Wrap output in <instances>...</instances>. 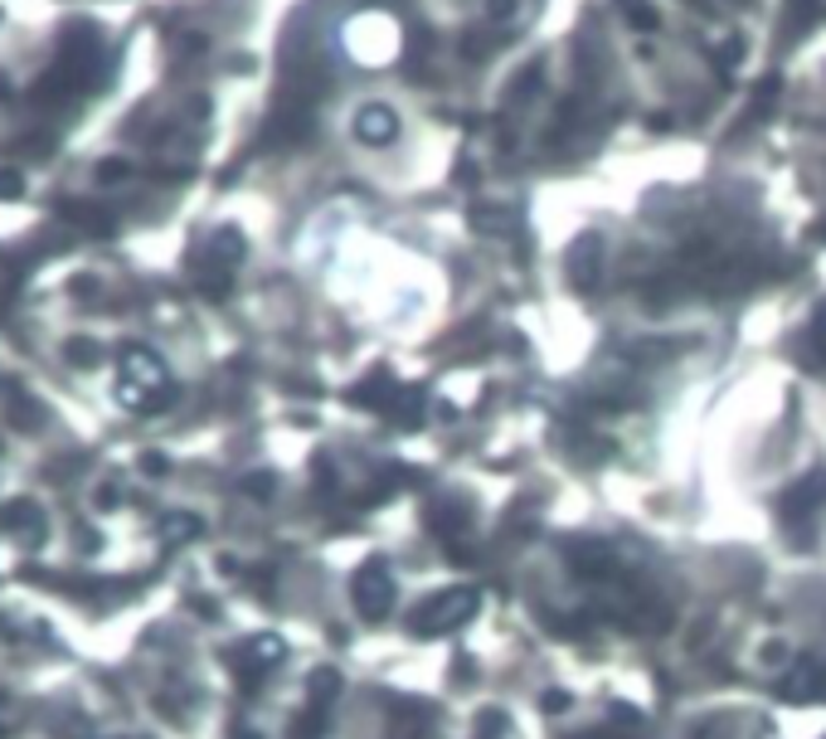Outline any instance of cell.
<instances>
[{
    "instance_id": "9c48e42d",
    "label": "cell",
    "mask_w": 826,
    "mask_h": 739,
    "mask_svg": "<svg viewBox=\"0 0 826 739\" xmlns=\"http://www.w3.org/2000/svg\"><path fill=\"white\" fill-rule=\"evenodd\" d=\"M195 535H200V516H190V511L166 516V525H161V540H166V545H185V540H195Z\"/></svg>"
},
{
    "instance_id": "e0dca14e",
    "label": "cell",
    "mask_w": 826,
    "mask_h": 739,
    "mask_svg": "<svg viewBox=\"0 0 826 739\" xmlns=\"http://www.w3.org/2000/svg\"><path fill=\"white\" fill-rule=\"evenodd\" d=\"M15 424H20V428H34V424H40V414H34V404H15Z\"/></svg>"
},
{
    "instance_id": "5bb4252c",
    "label": "cell",
    "mask_w": 826,
    "mask_h": 739,
    "mask_svg": "<svg viewBox=\"0 0 826 739\" xmlns=\"http://www.w3.org/2000/svg\"><path fill=\"white\" fill-rule=\"evenodd\" d=\"M243 491H249V497H258V501H268V497H273V477H268V472H253L249 482H243Z\"/></svg>"
},
{
    "instance_id": "5b68a950",
    "label": "cell",
    "mask_w": 826,
    "mask_h": 739,
    "mask_svg": "<svg viewBox=\"0 0 826 739\" xmlns=\"http://www.w3.org/2000/svg\"><path fill=\"white\" fill-rule=\"evenodd\" d=\"M355 137H360L365 146H389L394 137H399V113L385 103H365L360 113H355Z\"/></svg>"
},
{
    "instance_id": "ac0fdd59",
    "label": "cell",
    "mask_w": 826,
    "mask_h": 739,
    "mask_svg": "<svg viewBox=\"0 0 826 739\" xmlns=\"http://www.w3.org/2000/svg\"><path fill=\"white\" fill-rule=\"evenodd\" d=\"M812 336H817V346H822V355H826V306L817 316H812Z\"/></svg>"
},
{
    "instance_id": "6da1fadb",
    "label": "cell",
    "mask_w": 826,
    "mask_h": 739,
    "mask_svg": "<svg viewBox=\"0 0 826 739\" xmlns=\"http://www.w3.org/2000/svg\"><path fill=\"white\" fill-rule=\"evenodd\" d=\"M170 375L151 351H127L122 355V379H117V399L137 414H156L161 404H170Z\"/></svg>"
},
{
    "instance_id": "d6986e66",
    "label": "cell",
    "mask_w": 826,
    "mask_h": 739,
    "mask_svg": "<svg viewBox=\"0 0 826 739\" xmlns=\"http://www.w3.org/2000/svg\"><path fill=\"white\" fill-rule=\"evenodd\" d=\"M491 15H496V20H511V15H515V0H491Z\"/></svg>"
},
{
    "instance_id": "ba28073f",
    "label": "cell",
    "mask_w": 826,
    "mask_h": 739,
    "mask_svg": "<svg viewBox=\"0 0 826 739\" xmlns=\"http://www.w3.org/2000/svg\"><path fill=\"white\" fill-rule=\"evenodd\" d=\"M822 497H826V477L817 472V477H807V482H797L793 491H787V497H783V511H787V516H807Z\"/></svg>"
},
{
    "instance_id": "2e32d148",
    "label": "cell",
    "mask_w": 826,
    "mask_h": 739,
    "mask_svg": "<svg viewBox=\"0 0 826 739\" xmlns=\"http://www.w3.org/2000/svg\"><path fill=\"white\" fill-rule=\"evenodd\" d=\"M20 195V176H10V170H0V200H15Z\"/></svg>"
},
{
    "instance_id": "30bf717a",
    "label": "cell",
    "mask_w": 826,
    "mask_h": 739,
    "mask_svg": "<svg viewBox=\"0 0 826 739\" xmlns=\"http://www.w3.org/2000/svg\"><path fill=\"white\" fill-rule=\"evenodd\" d=\"M306 696H312L316 716H322V710L331 706V700H336V696H341V676H336V672H331V667H322V672H316V676H312V686H306Z\"/></svg>"
},
{
    "instance_id": "8992f818",
    "label": "cell",
    "mask_w": 826,
    "mask_h": 739,
    "mask_svg": "<svg viewBox=\"0 0 826 739\" xmlns=\"http://www.w3.org/2000/svg\"><path fill=\"white\" fill-rule=\"evenodd\" d=\"M826 676L812 667V662H797L793 672H783L778 676V686H773V691H778L783 700H793V706H803V700H817V696H826Z\"/></svg>"
},
{
    "instance_id": "7a4b0ae2",
    "label": "cell",
    "mask_w": 826,
    "mask_h": 739,
    "mask_svg": "<svg viewBox=\"0 0 826 739\" xmlns=\"http://www.w3.org/2000/svg\"><path fill=\"white\" fill-rule=\"evenodd\" d=\"M477 608H482V594H477V589H467V584H458V589H442V594L428 599L424 608L409 618V627H414L418 637H442V633H458L462 623H472Z\"/></svg>"
},
{
    "instance_id": "7c38bea8",
    "label": "cell",
    "mask_w": 826,
    "mask_h": 739,
    "mask_svg": "<svg viewBox=\"0 0 826 739\" xmlns=\"http://www.w3.org/2000/svg\"><path fill=\"white\" fill-rule=\"evenodd\" d=\"M540 83H545V64H525L521 79L511 83V97H515V103H530V93H535Z\"/></svg>"
},
{
    "instance_id": "52a82bcc",
    "label": "cell",
    "mask_w": 826,
    "mask_h": 739,
    "mask_svg": "<svg viewBox=\"0 0 826 739\" xmlns=\"http://www.w3.org/2000/svg\"><path fill=\"white\" fill-rule=\"evenodd\" d=\"M598 268H603V239L588 233V239H578L569 249V282L578 292H588L598 282Z\"/></svg>"
},
{
    "instance_id": "4fadbf2b",
    "label": "cell",
    "mask_w": 826,
    "mask_h": 739,
    "mask_svg": "<svg viewBox=\"0 0 826 739\" xmlns=\"http://www.w3.org/2000/svg\"><path fill=\"white\" fill-rule=\"evenodd\" d=\"M127 162H117V156H113V162H103V166H97V180H103V185H122V180H127Z\"/></svg>"
},
{
    "instance_id": "3957f363",
    "label": "cell",
    "mask_w": 826,
    "mask_h": 739,
    "mask_svg": "<svg viewBox=\"0 0 826 739\" xmlns=\"http://www.w3.org/2000/svg\"><path fill=\"white\" fill-rule=\"evenodd\" d=\"M351 599H355V608H360V618L365 623H385L389 613H394V603H399V584H394V570L385 560H369L355 570L351 579Z\"/></svg>"
},
{
    "instance_id": "277c9868",
    "label": "cell",
    "mask_w": 826,
    "mask_h": 739,
    "mask_svg": "<svg viewBox=\"0 0 826 739\" xmlns=\"http://www.w3.org/2000/svg\"><path fill=\"white\" fill-rule=\"evenodd\" d=\"M282 657H287V643H282L278 633H263V637H249V643L233 652V667L243 676H263V672H273Z\"/></svg>"
},
{
    "instance_id": "8fae6325",
    "label": "cell",
    "mask_w": 826,
    "mask_h": 739,
    "mask_svg": "<svg viewBox=\"0 0 826 739\" xmlns=\"http://www.w3.org/2000/svg\"><path fill=\"white\" fill-rule=\"evenodd\" d=\"M618 6H623V15H627V24H632L637 34H657L661 15H657V10L647 6V0H618Z\"/></svg>"
},
{
    "instance_id": "9a60e30c",
    "label": "cell",
    "mask_w": 826,
    "mask_h": 739,
    "mask_svg": "<svg viewBox=\"0 0 826 739\" xmlns=\"http://www.w3.org/2000/svg\"><path fill=\"white\" fill-rule=\"evenodd\" d=\"M69 361L88 365V361H97V346H88V341H69Z\"/></svg>"
}]
</instances>
